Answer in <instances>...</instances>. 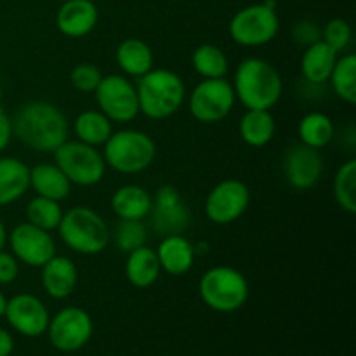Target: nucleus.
Returning a JSON list of instances; mask_svg holds the SVG:
<instances>
[{"instance_id": "1", "label": "nucleus", "mask_w": 356, "mask_h": 356, "mask_svg": "<svg viewBox=\"0 0 356 356\" xmlns=\"http://www.w3.org/2000/svg\"><path fill=\"white\" fill-rule=\"evenodd\" d=\"M13 136L33 152L54 153L68 141V118L56 104L31 101L21 106L13 118Z\"/></svg>"}, {"instance_id": "2", "label": "nucleus", "mask_w": 356, "mask_h": 356, "mask_svg": "<svg viewBox=\"0 0 356 356\" xmlns=\"http://www.w3.org/2000/svg\"><path fill=\"white\" fill-rule=\"evenodd\" d=\"M232 86L235 97L247 110H271L284 92V80L278 70L261 58L240 61Z\"/></svg>"}, {"instance_id": "3", "label": "nucleus", "mask_w": 356, "mask_h": 356, "mask_svg": "<svg viewBox=\"0 0 356 356\" xmlns=\"http://www.w3.org/2000/svg\"><path fill=\"white\" fill-rule=\"evenodd\" d=\"M139 113L152 120H165L179 111L186 99V87L176 72L152 68L136 82Z\"/></svg>"}, {"instance_id": "4", "label": "nucleus", "mask_w": 356, "mask_h": 356, "mask_svg": "<svg viewBox=\"0 0 356 356\" xmlns=\"http://www.w3.org/2000/svg\"><path fill=\"white\" fill-rule=\"evenodd\" d=\"M59 238L70 250L82 256H96L110 242V228L94 209L79 205L63 214L58 226Z\"/></svg>"}, {"instance_id": "5", "label": "nucleus", "mask_w": 356, "mask_h": 356, "mask_svg": "<svg viewBox=\"0 0 356 356\" xmlns=\"http://www.w3.org/2000/svg\"><path fill=\"white\" fill-rule=\"evenodd\" d=\"M106 167L120 174H139L148 169L156 156V145L146 132L120 129L103 145Z\"/></svg>"}, {"instance_id": "6", "label": "nucleus", "mask_w": 356, "mask_h": 356, "mask_svg": "<svg viewBox=\"0 0 356 356\" xmlns=\"http://www.w3.org/2000/svg\"><path fill=\"white\" fill-rule=\"evenodd\" d=\"M198 292L205 306L218 313H233L249 299L245 275L232 266H214L202 275Z\"/></svg>"}, {"instance_id": "7", "label": "nucleus", "mask_w": 356, "mask_h": 356, "mask_svg": "<svg viewBox=\"0 0 356 356\" xmlns=\"http://www.w3.org/2000/svg\"><path fill=\"white\" fill-rule=\"evenodd\" d=\"M278 31L280 17L275 10V0L243 7L229 21V35L242 47H261L270 44Z\"/></svg>"}, {"instance_id": "8", "label": "nucleus", "mask_w": 356, "mask_h": 356, "mask_svg": "<svg viewBox=\"0 0 356 356\" xmlns=\"http://www.w3.org/2000/svg\"><path fill=\"white\" fill-rule=\"evenodd\" d=\"M54 163L76 186H96L106 172L103 152L82 141H65L54 152Z\"/></svg>"}, {"instance_id": "9", "label": "nucleus", "mask_w": 356, "mask_h": 356, "mask_svg": "<svg viewBox=\"0 0 356 356\" xmlns=\"http://www.w3.org/2000/svg\"><path fill=\"white\" fill-rule=\"evenodd\" d=\"M94 96L99 111H103L111 122L129 124L139 115L136 83L120 73L103 76L97 89L94 90Z\"/></svg>"}, {"instance_id": "10", "label": "nucleus", "mask_w": 356, "mask_h": 356, "mask_svg": "<svg viewBox=\"0 0 356 356\" xmlns=\"http://www.w3.org/2000/svg\"><path fill=\"white\" fill-rule=\"evenodd\" d=\"M235 90L229 80L204 79L190 94V111L202 124H218L235 108Z\"/></svg>"}, {"instance_id": "11", "label": "nucleus", "mask_w": 356, "mask_h": 356, "mask_svg": "<svg viewBox=\"0 0 356 356\" xmlns=\"http://www.w3.org/2000/svg\"><path fill=\"white\" fill-rule=\"evenodd\" d=\"M94 332L92 318L86 309L68 306L56 313L47 327L49 341L63 353H73L86 346Z\"/></svg>"}, {"instance_id": "12", "label": "nucleus", "mask_w": 356, "mask_h": 356, "mask_svg": "<svg viewBox=\"0 0 356 356\" xmlns=\"http://www.w3.org/2000/svg\"><path fill=\"white\" fill-rule=\"evenodd\" d=\"M249 204V186L240 179H225L209 191L205 216L214 225H232L245 214Z\"/></svg>"}, {"instance_id": "13", "label": "nucleus", "mask_w": 356, "mask_h": 356, "mask_svg": "<svg viewBox=\"0 0 356 356\" xmlns=\"http://www.w3.org/2000/svg\"><path fill=\"white\" fill-rule=\"evenodd\" d=\"M152 228L162 236L184 235L191 225V214L179 190L172 184H163L152 197Z\"/></svg>"}, {"instance_id": "14", "label": "nucleus", "mask_w": 356, "mask_h": 356, "mask_svg": "<svg viewBox=\"0 0 356 356\" xmlns=\"http://www.w3.org/2000/svg\"><path fill=\"white\" fill-rule=\"evenodd\" d=\"M10 254L19 263L30 268H42L56 256V242L45 229L37 228L31 222H19L7 235Z\"/></svg>"}, {"instance_id": "15", "label": "nucleus", "mask_w": 356, "mask_h": 356, "mask_svg": "<svg viewBox=\"0 0 356 356\" xmlns=\"http://www.w3.org/2000/svg\"><path fill=\"white\" fill-rule=\"evenodd\" d=\"M9 325L24 337H38L47 332L49 316L44 302L33 294H16L7 299L6 313Z\"/></svg>"}, {"instance_id": "16", "label": "nucleus", "mask_w": 356, "mask_h": 356, "mask_svg": "<svg viewBox=\"0 0 356 356\" xmlns=\"http://www.w3.org/2000/svg\"><path fill=\"white\" fill-rule=\"evenodd\" d=\"M284 174L287 183L294 190H312L323 174V156L320 149L309 146L294 145L284 156Z\"/></svg>"}, {"instance_id": "17", "label": "nucleus", "mask_w": 356, "mask_h": 356, "mask_svg": "<svg viewBox=\"0 0 356 356\" xmlns=\"http://www.w3.org/2000/svg\"><path fill=\"white\" fill-rule=\"evenodd\" d=\"M99 13L94 0H66L56 14V26L65 37L82 38L96 28Z\"/></svg>"}, {"instance_id": "18", "label": "nucleus", "mask_w": 356, "mask_h": 356, "mask_svg": "<svg viewBox=\"0 0 356 356\" xmlns=\"http://www.w3.org/2000/svg\"><path fill=\"white\" fill-rule=\"evenodd\" d=\"M79 284V270L70 257L58 256L42 266V287L52 299H66L75 292Z\"/></svg>"}, {"instance_id": "19", "label": "nucleus", "mask_w": 356, "mask_h": 356, "mask_svg": "<svg viewBox=\"0 0 356 356\" xmlns=\"http://www.w3.org/2000/svg\"><path fill=\"white\" fill-rule=\"evenodd\" d=\"M162 271L172 277H184L195 264V245L184 235L163 236L155 250Z\"/></svg>"}, {"instance_id": "20", "label": "nucleus", "mask_w": 356, "mask_h": 356, "mask_svg": "<svg viewBox=\"0 0 356 356\" xmlns=\"http://www.w3.org/2000/svg\"><path fill=\"white\" fill-rule=\"evenodd\" d=\"M30 188V167L16 156H0V207L19 200Z\"/></svg>"}, {"instance_id": "21", "label": "nucleus", "mask_w": 356, "mask_h": 356, "mask_svg": "<svg viewBox=\"0 0 356 356\" xmlns=\"http://www.w3.org/2000/svg\"><path fill=\"white\" fill-rule=\"evenodd\" d=\"M337 54L339 52L334 51L323 40L308 45L301 58V73L306 82L312 86H323L329 82L330 73L337 61Z\"/></svg>"}, {"instance_id": "22", "label": "nucleus", "mask_w": 356, "mask_h": 356, "mask_svg": "<svg viewBox=\"0 0 356 356\" xmlns=\"http://www.w3.org/2000/svg\"><path fill=\"white\" fill-rule=\"evenodd\" d=\"M162 268H160L159 257L153 249L148 245H143L139 249L127 254L125 261V277L129 284L136 289H149L156 284L160 278Z\"/></svg>"}, {"instance_id": "23", "label": "nucleus", "mask_w": 356, "mask_h": 356, "mask_svg": "<svg viewBox=\"0 0 356 356\" xmlns=\"http://www.w3.org/2000/svg\"><path fill=\"white\" fill-rule=\"evenodd\" d=\"M115 61L125 76L139 79L153 68V51L141 38H125L115 52Z\"/></svg>"}, {"instance_id": "24", "label": "nucleus", "mask_w": 356, "mask_h": 356, "mask_svg": "<svg viewBox=\"0 0 356 356\" xmlns=\"http://www.w3.org/2000/svg\"><path fill=\"white\" fill-rule=\"evenodd\" d=\"M73 184L56 163H38L30 169V188L38 197L61 202L68 198Z\"/></svg>"}, {"instance_id": "25", "label": "nucleus", "mask_w": 356, "mask_h": 356, "mask_svg": "<svg viewBox=\"0 0 356 356\" xmlns=\"http://www.w3.org/2000/svg\"><path fill=\"white\" fill-rule=\"evenodd\" d=\"M111 209L118 219L143 221L152 211V195L139 184H125L111 197Z\"/></svg>"}, {"instance_id": "26", "label": "nucleus", "mask_w": 356, "mask_h": 356, "mask_svg": "<svg viewBox=\"0 0 356 356\" xmlns=\"http://www.w3.org/2000/svg\"><path fill=\"white\" fill-rule=\"evenodd\" d=\"M277 124L271 110H247L238 124V134L250 148H263L275 138Z\"/></svg>"}, {"instance_id": "27", "label": "nucleus", "mask_w": 356, "mask_h": 356, "mask_svg": "<svg viewBox=\"0 0 356 356\" xmlns=\"http://www.w3.org/2000/svg\"><path fill=\"white\" fill-rule=\"evenodd\" d=\"M73 131L79 141L99 148L113 134V122L103 111L87 110L75 118Z\"/></svg>"}, {"instance_id": "28", "label": "nucleus", "mask_w": 356, "mask_h": 356, "mask_svg": "<svg viewBox=\"0 0 356 356\" xmlns=\"http://www.w3.org/2000/svg\"><path fill=\"white\" fill-rule=\"evenodd\" d=\"M298 134L302 145L322 149L334 139L336 127H334V122L329 115L322 113V111H312L301 118Z\"/></svg>"}, {"instance_id": "29", "label": "nucleus", "mask_w": 356, "mask_h": 356, "mask_svg": "<svg viewBox=\"0 0 356 356\" xmlns=\"http://www.w3.org/2000/svg\"><path fill=\"white\" fill-rule=\"evenodd\" d=\"M334 94L344 103H356V56L353 52L337 58L329 79Z\"/></svg>"}, {"instance_id": "30", "label": "nucleus", "mask_w": 356, "mask_h": 356, "mask_svg": "<svg viewBox=\"0 0 356 356\" xmlns=\"http://www.w3.org/2000/svg\"><path fill=\"white\" fill-rule=\"evenodd\" d=\"M191 65L202 79H225L229 70L225 51L212 44L198 45L191 56Z\"/></svg>"}, {"instance_id": "31", "label": "nucleus", "mask_w": 356, "mask_h": 356, "mask_svg": "<svg viewBox=\"0 0 356 356\" xmlns=\"http://www.w3.org/2000/svg\"><path fill=\"white\" fill-rule=\"evenodd\" d=\"M61 202L51 200L45 197H35L33 200L28 202L26 205V219L37 228L45 229V232H54L58 229L59 222L63 218Z\"/></svg>"}, {"instance_id": "32", "label": "nucleus", "mask_w": 356, "mask_h": 356, "mask_svg": "<svg viewBox=\"0 0 356 356\" xmlns=\"http://www.w3.org/2000/svg\"><path fill=\"white\" fill-rule=\"evenodd\" d=\"M334 197L348 214L356 212V160L351 159L337 169L334 177Z\"/></svg>"}, {"instance_id": "33", "label": "nucleus", "mask_w": 356, "mask_h": 356, "mask_svg": "<svg viewBox=\"0 0 356 356\" xmlns=\"http://www.w3.org/2000/svg\"><path fill=\"white\" fill-rule=\"evenodd\" d=\"M115 245L118 250L129 254L139 247L146 245L148 242V228L143 221H131V219H120L113 232Z\"/></svg>"}, {"instance_id": "34", "label": "nucleus", "mask_w": 356, "mask_h": 356, "mask_svg": "<svg viewBox=\"0 0 356 356\" xmlns=\"http://www.w3.org/2000/svg\"><path fill=\"white\" fill-rule=\"evenodd\" d=\"M101 79H103V73L92 63H79L70 73V83L73 89L82 94H94Z\"/></svg>"}, {"instance_id": "35", "label": "nucleus", "mask_w": 356, "mask_h": 356, "mask_svg": "<svg viewBox=\"0 0 356 356\" xmlns=\"http://www.w3.org/2000/svg\"><path fill=\"white\" fill-rule=\"evenodd\" d=\"M351 26L343 17H334L322 28V40L336 52L346 51L351 42Z\"/></svg>"}, {"instance_id": "36", "label": "nucleus", "mask_w": 356, "mask_h": 356, "mask_svg": "<svg viewBox=\"0 0 356 356\" xmlns=\"http://www.w3.org/2000/svg\"><path fill=\"white\" fill-rule=\"evenodd\" d=\"M292 38L296 44L308 47V45L322 40V28L315 21L301 19L292 26Z\"/></svg>"}, {"instance_id": "37", "label": "nucleus", "mask_w": 356, "mask_h": 356, "mask_svg": "<svg viewBox=\"0 0 356 356\" xmlns=\"http://www.w3.org/2000/svg\"><path fill=\"white\" fill-rule=\"evenodd\" d=\"M19 275V261L10 252L0 250V285H9Z\"/></svg>"}, {"instance_id": "38", "label": "nucleus", "mask_w": 356, "mask_h": 356, "mask_svg": "<svg viewBox=\"0 0 356 356\" xmlns=\"http://www.w3.org/2000/svg\"><path fill=\"white\" fill-rule=\"evenodd\" d=\"M10 139H13V124L6 110L0 106V153L9 146Z\"/></svg>"}, {"instance_id": "39", "label": "nucleus", "mask_w": 356, "mask_h": 356, "mask_svg": "<svg viewBox=\"0 0 356 356\" xmlns=\"http://www.w3.org/2000/svg\"><path fill=\"white\" fill-rule=\"evenodd\" d=\"M14 351V339L6 329L0 327V356H10Z\"/></svg>"}, {"instance_id": "40", "label": "nucleus", "mask_w": 356, "mask_h": 356, "mask_svg": "<svg viewBox=\"0 0 356 356\" xmlns=\"http://www.w3.org/2000/svg\"><path fill=\"white\" fill-rule=\"evenodd\" d=\"M7 235H9V233H7L6 225H3V222L0 221V250L6 249V245H7Z\"/></svg>"}, {"instance_id": "41", "label": "nucleus", "mask_w": 356, "mask_h": 356, "mask_svg": "<svg viewBox=\"0 0 356 356\" xmlns=\"http://www.w3.org/2000/svg\"><path fill=\"white\" fill-rule=\"evenodd\" d=\"M6 306H7V298L0 292V318H2L3 313H6Z\"/></svg>"}, {"instance_id": "42", "label": "nucleus", "mask_w": 356, "mask_h": 356, "mask_svg": "<svg viewBox=\"0 0 356 356\" xmlns=\"http://www.w3.org/2000/svg\"><path fill=\"white\" fill-rule=\"evenodd\" d=\"M0 101H2V86H0Z\"/></svg>"}, {"instance_id": "43", "label": "nucleus", "mask_w": 356, "mask_h": 356, "mask_svg": "<svg viewBox=\"0 0 356 356\" xmlns=\"http://www.w3.org/2000/svg\"><path fill=\"white\" fill-rule=\"evenodd\" d=\"M58 2H66V0H58Z\"/></svg>"}]
</instances>
